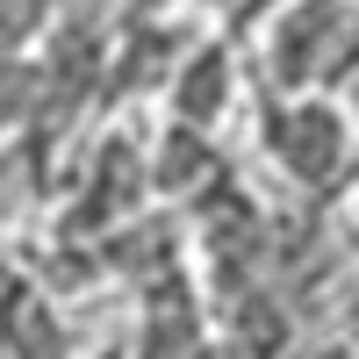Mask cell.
Here are the masks:
<instances>
[{
  "mask_svg": "<svg viewBox=\"0 0 359 359\" xmlns=\"http://www.w3.org/2000/svg\"><path fill=\"white\" fill-rule=\"evenodd\" d=\"M352 108L331 86H266L259 94V151L273 158L280 180H294L302 194H323L331 180L352 172Z\"/></svg>",
  "mask_w": 359,
  "mask_h": 359,
  "instance_id": "6da1fadb",
  "label": "cell"
},
{
  "mask_svg": "<svg viewBox=\"0 0 359 359\" xmlns=\"http://www.w3.org/2000/svg\"><path fill=\"white\" fill-rule=\"evenodd\" d=\"M359 65V0H287L266 22V86H338Z\"/></svg>",
  "mask_w": 359,
  "mask_h": 359,
  "instance_id": "7a4b0ae2",
  "label": "cell"
},
{
  "mask_svg": "<svg viewBox=\"0 0 359 359\" xmlns=\"http://www.w3.org/2000/svg\"><path fill=\"white\" fill-rule=\"evenodd\" d=\"M237 108V50L230 36H208L194 50H180V65L165 72V115L194 130H223Z\"/></svg>",
  "mask_w": 359,
  "mask_h": 359,
  "instance_id": "3957f363",
  "label": "cell"
},
{
  "mask_svg": "<svg viewBox=\"0 0 359 359\" xmlns=\"http://www.w3.org/2000/svg\"><path fill=\"white\" fill-rule=\"evenodd\" d=\"M180 8H187V0H123L130 22H144V15H180Z\"/></svg>",
  "mask_w": 359,
  "mask_h": 359,
  "instance_id": "277c9868",
  "label": "cell"
},
{
  "mask_svg": "<svg viewBox=\"0 0 359 359\" xmlns=\"http://www.w3.org/2000/svg\"><path fill=\"white\" fill-rule=\"evenodd\" d=\"M309 359H359V345H352V338H338V345H316Z\"/></svg>",
  "mask_w": 359,
  "mask_h": 359,
  "instance_id": "5b68a950",
  "label": "cell"
},
{
  "mask_svg": "<svg viewBox=\"0 0 359 359\" xmlns=\"http://www.w3.org/2000/svg\"><path fill=\"white\" fill-rule=\"evenodd\" d=\"M352 345H359V302H352Z\"/></svg>",
  "mask_w": 359,
  "mask_h": 359,
  "instance_id": "8992f818",
  "label": "cell"
}]
</instances>
